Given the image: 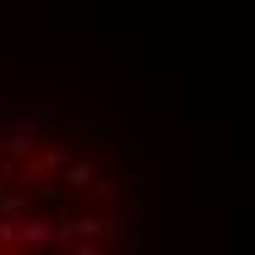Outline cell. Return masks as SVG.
<instances>
[{"label":"cell","instance_id":"cell-1","mask_svg":"<svg viewBox=\"0 0 255 255\" xmlns=\"http://www.w3.org/2000/svg\"><path fill=\"white\" fill-rule=\"evenodd\" d=\"M152 179L87 114L0 103V255H147Z\"/></svg>","mask_w":255,"mask_h":255}]
</instances>
